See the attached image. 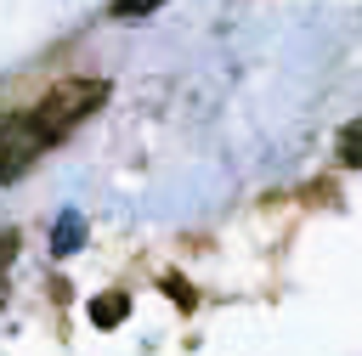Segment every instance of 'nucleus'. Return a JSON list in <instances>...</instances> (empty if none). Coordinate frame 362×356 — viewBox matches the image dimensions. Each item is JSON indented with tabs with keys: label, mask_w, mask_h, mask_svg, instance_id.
I'll list each match as a JSON object with an SVG mask.
<instances>
[{
	"label": "nucleus",
	"mask_w": 362,
	"mask_h": 356,
	"mask_svg": "<svg viewBox=\"0 0 362 356\" xmlns=\"http://www.w3.org/2000/svg\"><path fill=\"white\" fill-rule=\"evenodd\" d=\"M107 102V79H62V85H51L28 113H34V124L45 130V141L57 147L74 124H85L96 107Z\"/></svg>",
	"instance_id": "f257e3e1"
},
{
	"label": "nucleus",
	"mask_w": 362,
	"mask_h": 356,
	"mask_svg": "<svg viewBox=\"0 0 362 356\" xmlns=\"http://www.w3.org/2000/svg\"><path fill=\"white\" fill-rule=\"evenodd\" d=\"M45 147H51V141H45V130L34 124V113L0 119V186H11L17 175H28L34 158H40Z\"/></svg>",
	"instance_id": "f03ea898"
},
{
	"label": "nucleus",
	"mask_w": 362,
	"mask_h": 356,
	"mask_svg": "<svg viewBox=\"0 0 362 356\" xmlns=\"http://www.w3.org/2000/svg\"><path fill=\"white\" fill-rule=\"evenodd\" d=\"M339 164H345V170H362V119H351V124L339 130Z\"/></svg>",
	"instance_id": "7ed1b4c3"
},
{
	"label": "nucleus",
	"mask_w": 362,
	"mask_h": 356,
	"mask_svg": "<svg viewBox=\"0 0 362 356\" xmlns=\"http://www.w3.org/2000/svg\"><path fill=\"white\" fill-rule=\"evenodd\" d=\"M124 305H130V299H124V294H102V299H96V305H90V322H102V328H113V322H119V316H124Z\"/></svg>",
	"instance_id": "20e7f679"
},
{
	"label": "nucleus",
	"mask_w": 362,
	"mask_h": 356,
	"mask_svg": "<svg viewBox=\"0 0 362 356\" xmlns=\"http://www.w3.org/2000/svg\"><path fill=\"white\" fill-rule=\"evenodd\" d=\"M79 249V215H62L57 220V254H74Z\"/></svg>",
	"instance_id": "39448f33"
},
{
	"label": "nucleus",
	"mask_w": 362,
	"mask_h": 356,
	"mask_svg": "<svg viewBox=\"0 0 362 356\" xmlns=\"http://www.w3.org/2000/svg\"><path fill=\"white\" fill-rule=\"evenodd\" d=\"M164 0H113V17L119 23H130V17H147V11H158Z\"/></svg>",
	"instance_id": "423d86ee"
},
{
	"label": "nucleus",
	"mask_w": 362,
	"mask_h": 356,
	"mask_svg": "<svg viewBox=\"0 0 362 356\" xmlns=\"http://www.w3.org/2000/svg\"><path fill=\"white\" fill-rule=\"evenodd\" d=\"M11 260H17V232H0V277H6Z\"/></svg>",
	"instance_id": "0eeeda50"
}]
</instances>
